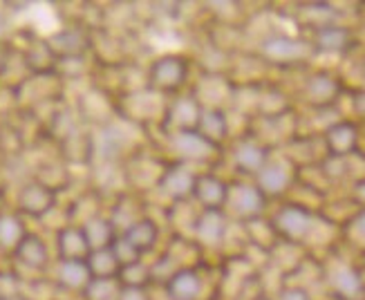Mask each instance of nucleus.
I'll return each mask as SVG.
<instances>
[{"label": "nucleus", "instance_id": "7", "mask_svg": "<svg viewBox=\"0 0 365 300\" xmlns=\"http://www.w3.org/2000/svg\"><path fill=\"white\" fill-rule=\"evenodd\" d=\"M25 235H27V231H25V224L19 215L0 213V249L14 254V251L19 249V244L23 242Z\"/></svg>", "mask_w": 365, "mask_h": 300}, {"label": "nucleus", "instance_id": "5", "mask_svg": "<svg viewBox=\"0 0 365 300\" xmlns=\"http://www.w3.org/2000/svg\"><path fill=\"white\" fill-rule=\"evenodd\" d=\"M86 264H88V271L92 278H117L121 271V262L115 256L113 247L92 251L86 260Z\"/></svg>", "mask_w": 365, "mask_h": 300}, {"label": "nucleus", "instance_id": "1", "mask_svg": "<svg viewBox=\"0 0 365 300\" xmlns=\"http://www.w3.org/2000/svg\"><path fill=\"white\" fill-rule=\"evenodd\" d=\"M186 78V63L180 56H164L153 63L150 83L160 92H175Z\"/></svg>", "mask_w": 365, "mask_h": 300}, {"label": "nucleus", "instance_id": "2", "mask_svg": "<svg viewBox=\"0 0 365 300\" xmlns=\"http://www.w3.org/2000/svg\"><path fill=\"white\" fill-rule=\"evenodd\" d=\"M54 207V191L41 182H29L19 195V209L27 215L41 217Z\"/></svg>", "mask_w": 365, "mask_h": 300}, {"label": "nucleus", "instance_id": "6", "mask_svg": "<svg viewBox=\"0 0 365 300\" xmlns=\"http://www.w3.org/2000/svg\"><path fill=\"white\" fill-rule=\"evenodd\" d=\"M58 282L66 289H83L90 285V271H88V264L86 262H78V260H58Z\"/></svg>", "mask_w": 365, "mask_h": 300}, {"label": "nucleus", "instance_id": "11", "mask_svg": "<svg viewBox=\"0 0 365 300\" xmlns=\"http://www.w3.org/2000/svg\"><path fill=\"white\" fill-rule=\"evenodd\" d=\"M7 58H9L7 45H5V43H0V74H3V72H5V68H7Z\"/></svg>", "mask_w": 365, "mask_h": 300}, {"label": "nucleus", "instance_id": "4", "mask_svg": "<svg viewBox=\"0 0 365 300\" xmlns=\"http://www.w3.org/2000/svg\"><path fill=\"white\" fill-rule=\"evenodd\" d=\"M14 256L19 258L23 264L31 267V269H43L50 262V254H47L45 242L34 233H27L23 242L19 244V249L14 251Z\"/></svg>", "mask_w": 365, "mask_h": 300}, {"label": "nucleus", "instance_id": "10", "mask_svg": "<svg viewBox=\"0 0 365 300\" xmlns=\"http://www.w3.org/2000/svg\"><path fill=\"white\" fill-rule=\"evenodd\" d=\"M21 291V282L11 271H0V300H16Z\"/></svg>", "mask_w": 365, "mask_h": 300}, {"label": "nucleus", "instance_id": "8", "mask_svg": "<svg viewBox=\"0 0 365 300\" xmlns=\"http://www.w3.org/2000/svg\"><path fill=\"white\" fill-rule=\"evenodd\" d=\"M168 296L173 300H190L200 291V280L195 271H175L168 280Z\"/></svg>", "mask_w": 365, "mask_h": 300}, {"label": "nucleus", "instance_id": "9", "mask_svg": "<svg viewBox=\"0 0 365 300\" xmlns=\"http://www.w3.org/2000/svg\"><path fill=\"white\" fill-rule=\"evenodd\" d=\"M155 238H157V229H155V224L150 222V219H139V222H135L123 235V240L128 242L137 251V254L150 249L155 244Z\"/></svg>", "mask_w": 365, "mask_h": 300}, {"label": "nucleus", "instance_id": "3", "mask_svg": "<svg viewBox=\"0 0 365 300\" xmlns=\"http://www.w3.org/2000/svg\"><path fill=\"white\" fill-rule=\"evenodd\" d=\"M56 249H58V260H78L86 262L88 256L92 254V249L88 244V238L83 229L76 227H66L61 229L56 235Z\"/></svg>", "mask_w": 365, "mask_h": 300}]
</instances>
